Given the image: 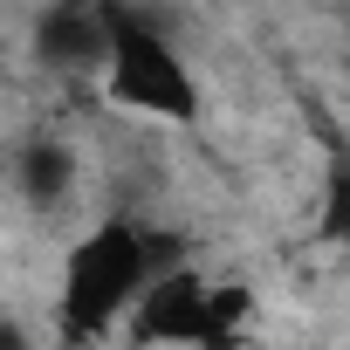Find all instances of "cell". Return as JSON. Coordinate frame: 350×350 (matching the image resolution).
Masks as SVG:
<instances>
[{
  "label": "cell",
  "mask_w": 350,
  "mask_h": 350,
  "mask_svg": "<svg viewBox=\"0 0 350 350\" xmlns=\"http://www.w3.org/2000/svg\"><path fill=\"white\" fill-rule=\"evenodd\" d=\"M165 268L172 261L158 254V234H144L137 220H96L83 241H69L55 275V350H96L131 323L137 295Z\"/></svg>",
  "instance_id": "obj_1"
},
{
  "label": "cell",
  "mask_w": 350,
  "mask_h": 350,
  "mask_svg": "<svg viewBox=\"0 0 350 350\" xmlns=\"http://www.w3.org/2000/svg\"><path fill=\"white\" fill-rule=\"evenodd\" d=\"M110 8V62H103V96L151 117V124H200L206 110V90L193 76V62L179 55L172 42L144 8L131 0H103Z\"/></svg>",
  "instance_id": "obj_2"
},
{
  "label": "cell",
  "mask_w": 350,
  "mask_h": 350,
  "mask_svg": "<svg viewBox=\"0 0 350 350\" xmlns=\"http://www.w3.org/2000/svg\"><path fill=\"white\" fill-rule=\"evenodd\" d=\"M254 323V288L247 282H213L200 268L172 261L131 309L124 343L131 350H234L241 329Z\"/></svg>",
  "instance_id": "obj_3"
},
{
  "label": "cell",
  "mask_w": 350,
  "mask_h": 350,
  "mask_svg": "<svg viewBox=\"0 0 350 350\" xmlns=\"http://www.w3.org/2000/svg\"><path fill=\"white\" fill-rule=\"evenodd\" d=\"M35 62L62 83H103L110 62V8L103 0H55L35 14Z\"/></svg>",
  "instance_id": "obj_4"
},
{
  "label": "cell",
  "mask_w": 350,
  "mask_h": 350,
  "mask_svg": "<svg viewBox=\"0 0 350 350\" xmlns=\"http://www.w3.org/2000/svg\"><path fill=\"white\" fill-rule=\"evenodd\" d=\"M76 186H83V158H76V144H62V137H28V144L14 151V193H21L35 213L69 206Z\"/></svg>",
  "instance_id": "obj_5"
},
{
  "label": "cell",
  "mask_w": 350,
  "mask_h": 350,
  "mask_svg": "<svg viewBox=\"0 0 350 350\" xmlns=\"http://www.w3.org/2000/svg\"><path fill=\"white\" fill-rule=\"evenodd\" d=\"M323 241H336L350 254V151L329 158V172H323Z\"/></svg>",
  "instance_id": "obj_6"
}]
</instances>
